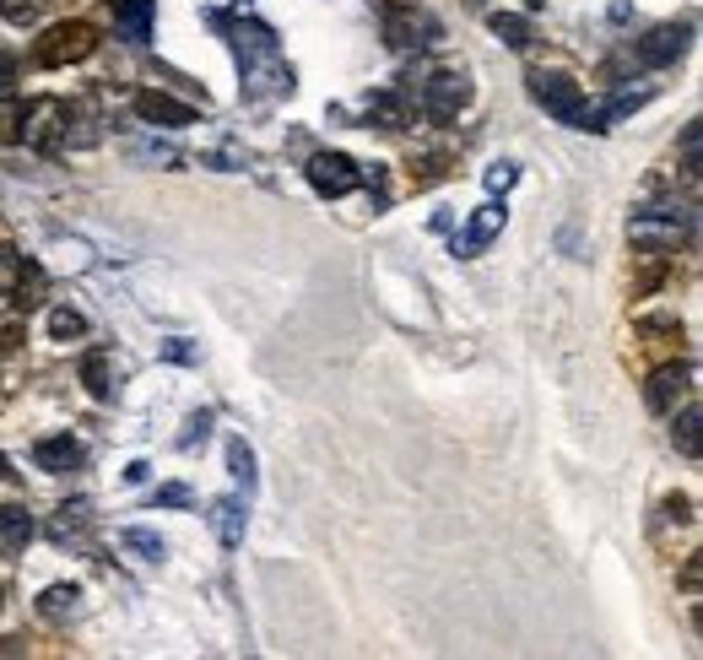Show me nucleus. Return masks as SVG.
<instances>
[{"label": "nucleus", "instance_id": "f257e3e1", "mask_svg": "<svg viewBox=\"0 0 703 660\" xmlns=\"http://www.w3.org/2000/svg\"><path fill=\"white\" fill-rule=\"evenodd\" d=\"M688 222H693V211H682V206H644V211H633L628 239L650 255H666L688 239Z\"/></svg>", "mask_w": 703, "mask_h": 660}, {"label": "nucleus", "instance_id": "f03ea898", "mask_svg": "<svg viewBox=\"0 0 703 660\" xmlns=\"http://www.w3.org/2000/svg\"><path fill=\"white\" fill-rule=\"evenodd\" d=\"M98 49V27L93 22H54L38 44H33V60L38 65H49V71H60V65H76V60H87Z\"/></svg>", "mask_w": 703, "mask_h": 660}, {"label": "nucleus", "instance_id": "7ed1b4c3", "mask_svg": "<svg viewBox=\"0 0 703 660\" xmlns=\"http://www.w3.org/2000/svg\"><path fill=\"white\" fill-rule=\"evenodd\" d=\"M525 82H531V98H536L553 120L573 125V120L584 114V87H579V82H568L562 71H531Z\"/></svg>", "mask_w": 703, "mask_h": 660}, {"label": "nucleus", "instance_id": "20e7f679", "mask_svg": "<svg viewBox=\"0 0 703 660\" xmlns=\"http://www.w3.org/2000/svg\"><path fill=\"white\" fill-rule=\"evenodd\" d=\"M471 103V76L465 71H433L422 82V114L427 120H454Z\"/></svg>", "mask_w": 703, "mask_h": 660}, {"label": "nucleus", "instance_id": "39448f33", "mask_svg": "<svg viewBox=\"0 0 703 660\" xmlns=\"http://www.w3.org/2000/svg\"><path fill=\"white\" fill-rule=\"evenodd\" d=\"M308 184H314L319 195L341 200V195H352V190L363 184V173H357V163H352L347 152H314V158H308Z\"/></svg>", "mask_w": 703, "mask_h": 660}, {"label": "nucleus", "instance_id": "423d86ee", "mask_svg": "<svg viewBox=\"0 0 703 660\" xmlns=\"http://www.w3.org/2000/svg\"><path fill=\"white\" fill-rule=\"evenodd\" d=\"M688 38H693V27H677V22H666V27H655L650 38H639V65L644 71H660V65H677L682 54H688Z\"/></svg>", "mask_w": 703, "mask_h": 660}, {"label": "nucleus", "instance_id": "0eeeda50", "mask_svg": "<svg viewBox=\"0 0 703 660\" xmlns=\"http://www.w3.org/2000/svg\"><path fill=\"white\" fill-rule=\"evenodd\" d=\"M688 390H693V363H666V368L650 374L644 401H650V412H677V401H682Z\"/></svg>", "mask_w": 703, "mask_h": 660}, {"label": "nucleus", "instance_id": "6e6552de", "mask_svg": "<svg viewBox=\"0 0 703 660\" xmlns=\"http://www.w3.org/2000/svg\"><path fill=\"white\" fill-rule=\"evenodd\" d=\"M136 114L146 125H168V131H184V125H195V109H184L179 98H168V93H136Z\"/></svg>", "mask_w": 703, "mask_h": 660}, {"label": "nucleus", "instance_id": "1a4fd4ad", "mask_svg": "<svg viewBox=\"0 0 703 660\" xmlns=\"http://www.w3.org/2000/svg\"><path fill=\"white\" fill-rule=\"evenodd\" d=\"M504 217H509V211H504L498 200H493V206H482V211L471 217L465 239H460V255H482V249H487V244H493V239L504 233Z\"/></svg>", "mask_w": 703, "mask_h": 660}, {"label": "nucleus", "instance_id": "9d476101", "mask_svg": "<svg viewBox=\"0 0 703 660\" xmlns=\"http://www.w3.org/2000/svg\"><path fill=\"white\" fill-rule=\"evenodd\" d=\"M33 461H38L44 472H71V466H82V444H76L71 433H54V439H38Z\"/></svg>", "mask_w": 703, "mask_h": 660}, {"label": "nucleus", "instance_id": "9b49d317", "mask_svg": "<svg viewBox=\"0 0 703 660\" xmlns=\"http://www.w3.org/2000/svg\"><path fill=\"white\" fill-rule=\"evenodd\" d=\"M487 27H493L509 49H531V44H536V27H531V16H520V11H493Z\"/></svg>", "mask_w": 703, "mask_h": 660}, {"label": "nucleus", "instance_id": "f8f14e48", "mask_svg": "<svg viewBox=\"0 0 703 660\" xmlns=\"http://www.w3.org/2000/svg\"><path fill=\"white\" fill-rule=\"evenodd\" d=\"M217 536H222V547H239L244 541V503L239 498H222L217 503Z\"/></svg>", "mask_w": 703, "mask_h": 660}, {"label": "nucleus", "instance_id": "ddd939ff", "mask_svg": "<svg viewBox=\"0 0 703 660\" xmlns=\"http://www.w3.org/2000/svg\"><path fill=\"white\" fill-rule=\"evenodd\" d=\"M76 601H82V596H76V585H49V590L38 596V612L60 623V618H71V612H76Z\"/></svg>", "mask_w": 703, "mask_h": 660}, {"label": "nucleus", "instance_id": "4468645a", "mask_svg": "<svg viewBox=\"0 0 703 660\" xmlns=\"http://www.w3.org/2000/svg\"><path fill=\"white\" fill-rule=\"evenodd\" d=\"M699 406H682V417H677V423H671V444H677V450H682V455H688V461H693V455H699Z\"/></svg>", "mask_w": 703, "mask_h": 660}, {"label": "nucleus", "instance_id": "2eb2a0df", "mask_svg": "<svg viewBox=\"0 0 703 660\" xmlns=\"http://www.w3.org/2000/svg\"><path fill=\"white\" fill-rule=\"evenodd\" d=\"M82 379H87L93 401H109V395H114V384H109V357H104V352H87V363H82Z\"/></svg>", "mask_w": 703, "mask_h": 660}, {"label": "nucleus", "instance_id": "dca6fc26", "mask_svg": "<svg viewBox=\"0 0 703 660\" xmlns=\"http://www.w3.org/2000/svg\"><path fill=\"white\" fill-rule=\"evenodd\" d=\"M228 466H233V477L244 482V493H255V482H260V477H255V450H250L244 439H233V444H228Z\"/></svg>", "mask_w": 703, "mask_h": 660}, {"label": "nucleus", "instance_id": "f3484780", "mask_svg": "<svg viewBox=\"0 0 703 660\" xmlns=\"http://www.w3.org/2000/svg\"><path fill=\"white\" fill-rule=\"evenodd\" d=\"M114 5V16L136 33V38H146V16H151V0H109Z\"/></svg>", "mask_w": 703, "mask_h": 660}, {"label": "nucleus", "instance_id": "a211bd4d", "mask_svg": "<svg viewBox=\"0 0 703 660\" xmlns=\"http://www.w3.org/2000/svg\"><path fill=\"white\" fill-rule=\"evenodd\" d=\"M368 120H379L385 131H401V125H407V109H401V98H390V93H385V98H374V103H368Z\"/></svg>", "mask_w": 703, "mask_h": 660}, {"label": "nucleus", "instance_id": "6ab92c4d", "mask_svg": "<svg viewBox=\"0 0 703 660\" xmlns=\"http://www.w3.org/2000/svg\"><path fill=\"white\" fill-rule=\"evenodd\" d=\"M82 330H87V320H82L76 309H49V335H54V341H76Z\"/></svg>", "mask_w": 703, "mask_h": 660}, {"label": "nucleus", "instance_id": "aec40b11", "mask_svg": "<svg viewBox=\"0 0 703 660\" xmlns=\"http://www.w3.org/2000/svg\"><path fill=\"white\" fill-rule=\"evenodd\" d=\"M125 547H136L141 558H151V563L168 552V547H162V536H157V530H146V525H131V530H125Z\"/></svg>", "mask_w": 703, "mask_h": 660}, {"label": "nucleus", "instance_id": "412c9836", "mask_svg": "<svg viewBox=\"0 0 703 660\" xmlns=\"http://www.w3.org/2000/svg\"><path fill=\"white\" fill-rule=\"evenodd\" d=\"M22 271H27V266H22V255H16L11 244H0V298H5V293H16Z\"/></svg>", "mask_w": 703, "mask_h": 660}, {"label": "nucleus", "instance_id": "4be33fe9", "mask_svg": "<svg viewBox=\"0 0 703 660\" xmlns=\"http://www.w3.org/2000/svg\"><path fill=\"white\" fill-rule=\"evenodd\" d=\"M33 536V520L22 509H0V541H27Z\"/></svg>", "mask_w": 703, "mask_h": 660}, {"label": "nucleus", "instance_id": "5701e85b", "mask_svg": "<svg viewBox=\"0 0 703 660\" xmlns=\"http://www.w3.org/2000/svg\"><path fill=\"white\" fill-rule=\"evenodd\" d=\"M666 520H677V525H699V514H693V498H688V493L666 498Z\"/></svg>", "mask_w": 703, "mask_h": 660}, {"label": "nucleus", "instance_id": "b1692460", "mask_svg": "<svg viewBox=\"0 0 703 660\" xmlns=\"http://www.w3.org/2000/svg\"><path fill=\"white\" fill-rule=\"evenodd\" d=\"M514 179H520V168L514 163H493L487 168V190H493V195H498V190H509Z\"/></svg>", "mask_w": 703, "mask_h": 660}, {"label": "nucleus", "instance_id": "393cba45", "mask_svg": "<svg viewBox=\"0 0 703 660\" xmlns=\"http://www.w3.org/2000/svg\"><path fill=\"white\" fill-rule=\"evenodd\" d=\"M0 11H5L11 22H33V16H38V0H0Z\"/></svg>", "mask_w": 703, "mask_h": 660}, {"label": "nucleus", "instance_id": "a878e982", "mask_svg": "<svg viewBox=\"0 0 703 660\" xmlns=\"http://www.w3.org/2000/svg\"><path fill=\"white\" fill-rule=\"evenodd\" d=\"M11 93H16V54L0 49V98H11Z\"/></svg>", "mask_w": 703, "mask_h": 660}, {"label": "nucleus", "instance_id": "bb28decb", "mask_svg": "<svg viewBox=\"0 0 703 660\" xmlns=\"http://www.w3.org/2000/svg\"><path fill=\"white\" fill-rule=\"evenodd\" d=\"M131 158H146V163H179V152H173V147H131Z\"/></svg>", "mask_w": 703, "mask_h": 660}, {"label": "nucleus", "instance_id": "cd10ccee", "mask_svg": "<svg viewBox=\"0 0 703 660\" xmlns=\"http://www.w3.org/2000/svg\"><path fill=\"white\" fill-rule=\"evenodd\" d=\"M206 428H211V412H201V417H190V433H179V444L190 450L195 439H206Z\"/></svg>", "mask_w": 703, "mask_h": 660}, {"label": "nucleus", "instance_id": "c85d7f7f", "mask_svg": "<svg viewBox=\"0 0 703 660\" xmlns=\"http://www.w3.org/2000/svg\"><path fill=\"white\" fill-rule=\"evenodd\" d=\"M157 503H162V509H184V503H190V488H179V482H173V488H157Z\"/></svg>", "mask_w": 703, "mask_h": 660}, {"label": "nucleus", "instance_id": "c756f323", "mask_svg": "<svg viewBox=\"0 0 703 660\" xmlns=\"http://www.w3.org/2000/svg\"><path fill=\"white\" fill-rule=\"evenodd\" d=\"M699 574H703V563H699V552L682 563V585H688V596H699Z\"/></svg>", "mask_w": 703, "mask_h": 660}, {"label": "nucleus", "instance_id": "7c9ffc66", "mask_svg": "<svg viewBox=\"0 0 703 660\" xmlns=\"http://www.w3.org/2000/svg\"><path fill=\"white\" fill-rule=\"evenodd\" d=\"M16 346H22V330H16V326H5V330H0V357H11Z\"/></svg>", "mask_w": 703, "mask_h": 660}, {"label": "nucleus", "instance_id": "2f4dec72", "mask_svg": "<svg viewBox=\"0 0 703 660\" xmlns=\"http://www.w3.org/2000/svg\"><path fill=\"white\" fill-rule=\"evenodd\" d=\"M385 5H412V0H385Z\"/></svg>", "mask_w": 703, "mask_h": 660}]
</instances>
